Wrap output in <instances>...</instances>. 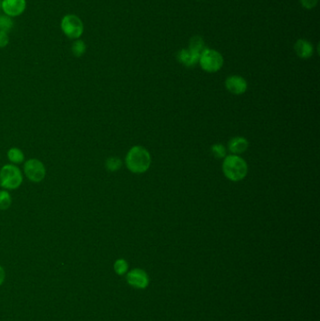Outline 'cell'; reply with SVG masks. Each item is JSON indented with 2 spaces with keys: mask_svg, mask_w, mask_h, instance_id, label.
I'll return each instance as SVG.
<instances>
[{
  "mask_svg": "<svg viewBox=\"0 0 320 321\" xmlns=\"http://www.w3.org/2000/svg\"><path fill=\"white\" fill-rule=\"evenodd\" d=\"M4 280H5V271H4V269L0 266V285L3 284Z\"/></svg>",
  "mask_w": 320,
  "mask_h": 321,
  "instance_id": "23",
  "label": "cell"
},
{
  "mask_svg": "<svg viewBox=\"0 0 320 321\" xmlns=\"http://www.w3.org/2000/svg\"><path fill=\"white\" fill-rule=\"evenodd\" d=\"M60 27L64 35L72 40H78L84 34V23L75 14H66L63 16Z\"/></svg>",
  "mask_w": 320,
  "mask_h": 321,
  "instance_id": "4",
  "label": "cell"
},
{
  "mask_svg": "<svg viewBox=\"0 0 320 321\" xmlns=\"http://www.w3.org/2000/svg\"><path fill=\"white\" fill-rule=\"evenodd\" d=\"M126 167L131 172L145 173L151 164V156L147 148L142 146H135L130 149L125 158Z\"/></svg>",
  "mask_w": 320,
  "mask_h": 321,
  "instance_id": "1",
  "label": "cell"
},
{
  "mask_svg": "<svg viewBox=\"0 0 320 321\" xmlns=\"http://www.w3.org/2000/svg\"><path fill=\"white\" fill-rule=\"evenodd\" d=\"M199 56H200V54H197L188 48V49H181L179 51L177 57H178V60L182 65H184L186 67H191L198 62Z\"/></svg>",
  "mask_w": 320,
  "mask_h": 321,
  "instance_id": "11",
  "label": "cell"
},
{
  "mask_svg": "<svg viewBox=\"0 0 320 321\" xmlns=\"http://www.w3.org/2000/svg\"><path fill=\"white\" fill-rule=\"evenodd\" d=\"M12 205V196L6 190L0 191V210H8Z\"/></svg>",
  "mask_w": 320,
  "mask_h": 321,
  "instance_id": "16",
  "label": "cell"
},
{
  "mask_svg": "<svg viewBox=\"0 0 320 321\" xmlns=\"http://www.w3.org/2000/svg\"><path fill=\"white\" fill-rule=\"evenodd\" d=\"M26 0H2L1 10L10 17H18L25 13Z\"/></svg>",
  "mask_w": 320,
  "mask_h": 321,
  "instance_id": "7",
  "label": "cell"
},
{
  "mask_svg": "<svg viewBox=\"0 0 320 321\" xmlns=\"http://www.w3.org/2000/svg\"><path fill=\"white\" fill-rule=\"evenodd\" d=\"M23 183V173L17 166L5 165L0 170V186L5 190H15Z\"/></svg>",
  "mask_w": 320,
  "mask_h": 321,
  "instance_id": "3",
  "label": "cell"
},
{
  "mask_svg": "<svg viewBox=\"0 0 320 321\" xmlns=\"http://www.w3.org/2000/svg\"><path fill=\"white\" fill-rule=\"evenodd\" d=\"M300 1H301L302 6L307 10L314 9V7L317 5V2H318V0H300Z\"/></svg>",
  "mask_w": 320,
  "mask_h": 321,
  "instance_id": "22",
  "label": "cell"
},
{
  "mask_svg": "<svg viewBox=\"0 0 320 321\" xmlns=\"http://www.w3.org/2000/svg\"><path fill=\"white\" fill-rule=\"evenodd\" d=\"M86 51V45L84 41H82L80 39L75 40L74 44L72 45V52L73 55L76 57H80L84 56Z\"/></svg>",
  "mask_w": 320,
  "mask_h": 321,
  "instance_id": "14",
  "label": "cell"
},
{
  "mask_svg": "<svg viewBox=\"0 0 320 321\" xmlns=\"http://www.w3.org/2000/svg\"><path fill=\"white\" fill-rule=\"evenodd\" d=\"M105 166H106V168H107L109 171L115 172V171L119 170L120 167H122V162H121V160H120L119 158H117V157H111V158L107 159Z\"/></svg>",
  "mask_w": 320,
  "mask_h": 321,
  "instance_id": "18",
  "label": "cell"
},
{
  "mask_svg": "<svg viewBox=\"0 0 320 321\" xmlns=\"http://www.w3.org/2000/svg\"><path fill=\"white\" fill-rule=\"evenodd\" d=\"M114 269H115V272H117V274L122 275L128 270V263L124 260H117L115 262Z\"/></svg>",
  "mask_w": 320,
  "mask_h": 321,
  "instance_id": "20",
  "label": "cell"
},
{
  "mask_svg": "<svg viewBox=\"0 0 320 321\" xmlns=\"http://www.w3.org/2000/svg\"><path fill=\"white\" fill-rule=\"evenodd\" d=\"M24 173L25 177L34 183L43 181L46 176V168L42 160L29 159L25 160L24 165Z\"/></svg>",
  "mask_w": 320,
  "mask_h": 321,
  "instance_id": "6",
  "label": "cell"
},
{
  "mask_svg": "<svg viewBox=\"0 0 320 321\" xmlns=\"http://www.w3.org/2000/svg\"><path fill=\"white\" fill-rule=\"evenodd\" d=\"M205 43H204L203 39L200 36H195L191 39L190 44H189V49L196 52L197 54H201V52L205 48Z\"/></svg>",
  "mask_w": 320,
  "mask_h": 321,
  "instance_id": "15",
  "label": "cell"
},
{
  "mask_svg": "<svg viewBox=\"0 0 320 321\" xmlns=\"http://www.w3.org/2000/svg\"><path fill=\"white\" fill-rule=\"evenodd\" d=\"M13 21L12 17L8 16L6 14H1L0 15V31L9 32L12 30L13 27Z\"/></svg>",
  "mask_w": 320,
  "mask_h": 321,
  "instance_id": "17",
  "label": "cell"
},
{
  "mask_svg": "<svg viewBox=\"0 0 320 321\" xmlns=\"http://www.w3.org/2000/svg\"><path fill=\"white\" fill-rule=\"evenodd\" d=\"M127 281L131 285L135 286L136 288H144L148 284V275L144 271L136 269L128 273Z\"/></svg>",
  "mask_w": 320,
  "mask_h": 321,
  "instance_id": "9",
  "label": "cell"
},
{
  "mask_svg": "<svg viewBox=\"0 0 320 321\" xmlns=\"http://www.w3.org/2000/svg\"><path fill=\"white\" fill-rule=\"evenodd\" d=\"M1 2H2V0H0V11H1Z\"/></svg>",
  "mask_w": 320,
  "mask_h": 321,
  "instance_id": "24",
  "label": "cell"
},
{
  "mask_svg": "<svg viewBox=\"0 0 320 321\" xmlns=\"http://www.w3.org/2000/svg\"><path fill=\"white\" fill-rule=\"evenodd\" d=\"M212 155L217 159L225 158L227 155V148L222 144H214L210 148Z\"/></svg>",
  "mask_w": 320,
  "mask_h": 321,
  "instance_id": "19",
  "label": "cell"
},
{
  "mask_svg": "<svg viewBox=\"0 0 320 321\" xmlns=\"http://www.w3.org/2000/svg\"><path fill=\"white\" fill-rule=\"evenodd\" d=\"M8 158L13 165L16 166L19 164H22L25 160V154L20 148H12L8 151Z\"/></svg>",
  "mask_w": 320,
  "mask_h": 321,
  "instance_id": "13",
  "label": "cell"
},
{
  "mask_svg": "<svg viewBox=\"0 0 320 321\" xmlns=\"http://www.w3.org/2000/svg\"><path fill=\"white\" fill-rule=\"evenodd\" d=\"M296 54L302 59H307L314 54V46L306 40H298L294 45Z\"/></svg>",
  "mask_w": 320,
  "mask_h": 321,
  "instance_id": "10",
  "label": "cell"
},
{
  "mask_svg": "<svg viewBox=\"0 0 320 321\" xmlns=\"http://www.w3.org/2000/svg\"><path fill=\"white\" fill-rule=\"evenodd\" d=\"M222 172L231 181H240L246 177L248 166L239 155H229L222 163Z\"/></svg>",
  "mask_w": 320,
  "mask_h": 321,
  "instance_id": "2",
  "label": "cell"
},
{
  "mask_svg": "<svg viewBox=\"0 0 320 321\" xmlns=\"http://www.w3.org/2000/svg\"><path fill=\"white\" fill-rule=\"evenodd\" d=\"M249 148V142L244 137H234L228 142V149L234 155L242 154Z\"/></svg>",
  "mask_w": 320,
  "mask_h": 321,
  "instance_id": "12",
  "label": "cell"
},
{
  "mask_svg": "<svg viewBox=\"0 0 320 321\" xmlns=\"http://www.w3.org/2000/svg\"><path fill=\"white\" fill-rule=\"evenodd\" d=\"M10 43V38L7 32L0 31V48H5Z\"/></svg>",
  "mask_w": 320,
  "mask_h": 321,
  "instance_id": "21",
  "label": "cell"
},
{
  "mask_svg": "<svg viewBox=\"0 0 320 321\" xmlns=\"http://www.w3.org/2000/svg\"><path fill=\"white\" fill-rule=\"evenodd\" d=\"M199 64L201 68L207 73H216L222 69L223 57L222 55L213 49H204L199 56Z\"/></svg>",
  "mask_w": 320,
  "mask_h": 321,
  "instance_id": "5",
  "label": "cell"
},
{
  "mask_svg": "<svg viewBox=\"0 0 320 321\" xmlns=\"http://www.w3.org/2000/svg\"><path fill=\"white\" fill-rule=\"evenodd\" d=\"M226 87L229 92L234 95H241L246 92L248 84L247 81L240 75H232L226 80Z\"/></svg>",
  "mask_w": 320,
  "mask_h": 321,
  "instance_id": "8",
  "label": "cell"
}]
</instances>
